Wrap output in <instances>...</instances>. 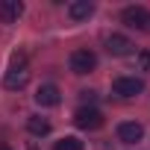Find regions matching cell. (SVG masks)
Returning <instances> with one entry per match:
<instances>
[{
	"label": "cell",
	"mask_w": 150,
	"mask_h": 150,
	"mask_svg": "<svg viewBox=\"0 0 150 150\" xmlns=\"http://www.w3.org/2000/svg\"><path fill=\"white\" fill-rule=\"evenodd\" d=\"M74 124H77L80 129H100L103 127V112L94 109V106H80L77 112H74Z\"/></svg>",
	"instance_id": "6da1fadb"
},
{
	"label": "cell",
	"mask_w": 150,
	"mask_h": 150,
	"mask_svg": "<svg viewBox=\"0 0 150 150\" xmlns=\"http://www.w3.org/2000/svg\"><path fill=\"white\" fill-rule=\"evenodd\" d=\"M112 91H115L118 97H138V94L144 91V83H141L138 77H118V80L112 83Z\"/></svg>",
	"instance_id": "7a4b0ae2"
},
{
	"label": "cell",
	"mask_w": 150,
	"mask_h": 150,
	"mask_svg": "<svg viewBox=\"0 0 150 150\" xmlns=\"http://www.w3.org/2000/svg\"><path fill=\"white\" fill-rule=\"evenodd\" d=\"M97 68V56L91 50H74L71 53V71L74 74H91Z\"/></svg>",
	"instance_id": "3957f363"
},
{
	"label": "cell",
	"mask_w": 150,
	"mask_h": 150,
	"mask_svg": "<svg viewBox=\"0 0 150 150\" xmlns=\"http://www.w3.org/2000/svg\"><path fill=\"white\" fill-rule=\"evenodd\" d=\"M121 21H124L127 27H132V30H147L150 12H147L144 6H127V9L121 12Z\"/></svg>",
	"instance_id": "277c9868"
},
{
	"label": "cell",
	"mask_w": 150,
	"mask_h": 150,
	"mask_svg": "<svg viewBox=\"0 0 150 150\" xmlns=\"http://www.w3.org/2000/svg\"><path fill=\"white\" fill-rule=\"evenodd\" d=\"M132 47H135V44H132L127 35H118V33L106 35V53H109V56H129Z\"/></svg>",
	"instance_id": "5b68a950"
},
{
	"label": "cell",
	"mask_w": 150,
	"mask_h": 150,
	"mask_svg": "<svg viewBox=\"0 0 150 150\" xmlns=\"http://www.w3.org/2000/svg\"><path fill=\"white\" fill-rule=\"evenodd\" d=\"M27 83H30V71H27V65H24V68H15V65H9L6 77H3V86H6L9 91H15V88H24Z\"/></svg>",
	"instance_id": "8992f818"
},
{
	"label": "cell",
	"mask_w": 150,
	"mask_h": 150,
	"mask_svg": "<svg viewBox=\"0 0 150 150\" xmlns=\"http://www.w3.org/2000/svg\"><path fill=\"white\" fill-rule=\"evenodd\" d=\"M21 15H24L21 0H0V24H15Z\"/></svg>",
	"instance_id": "52a82bcc"
},
{
	"label": "cell",
	"mask_w": 150,
	"mask_h": 150,
	"mask_svg": "<svg viewBox=\"0 0 150 150\" xmlns=\"http://www.w3.org/2000/svg\"><path fill=\"white\" fill-rule=\"evenodd\" d=\"M141 135H144V127H141V124H135V121H127V124H121V127H118V138H121L124 144H138V141H141Z\"/></svg>",
	"instance_id": "ba28073f"
},
{
	"label": "cell",
	"mask_w": 150,
	"mask_h": 150,
	"mask_svg": "<svg viewBox=\"0 0 150 150\" xmlns=\"http://www.w3.org/2000/svg\"><path fill=\"white\" fill-rule=\"evenodd\" d=\"M59 100H62V94H59V88L56 86H38V91H35V103L38 106H59Z\"/></svg>",
	"instance_id": "9c48e42d"
},
{
	"label": "cell",
	"mask_w": 150,
	"mask_h": 150,
	"mask_svg": "<svg viewBox=\"0 0 150 150\" xmlns=\"http://www.w3.org/2000/svg\"><path fill=\"white\" fill-rule=\"evenodd\" d=\"M68 15L74 21H86V18L94 15V3H91V0H74V3L68 6Z\"/></svg>",
	"instance_id": "30bf717a"
},
{
	"label": "cell",
	"mask_w": 150,
	"mask_h": 150,
	"mask_svg": "<svg viewBox=\"0 0 150 150\" xmlns=\"http://www.w3.org/2000/svg\"><path fill=\"white\" fill-rule=\"evenodd\" d=\"M27 129H30L33 135H47V132H50V121L41 118V115H30V118H27Z\"/></svg>",
	"instance_id": "8fae6325"
},
{
	"label": "cell",
	"mask_w": 150,
	"mask_h": 150,
	"mask_svg": "<svg viewBox=\"0 0 150 150\" xmlns=\"http://www.w3.org/2000/svg\"><path fill=\"white\" fill-rule=\"evenodd\" d=\"M56 150H86V147H83L80 138L68 135V138H59V141H56Z\"/></svg>",
	"instance_id": "7c38bea8"
},
{
	"label": "cell",
	"mask_w": 150,
	"mask_h": 150,
	"mask_svg": "<svg viewBox=\"0 0 150 150\" xmlns=\"http://www.w3.org/2000/svg\"><path fill=\"white\" fill-rule=\"evenodd\" d=\"M138 65H141V68H144V71H150V47H147V50H141V53H138Z\"/></svg>",
	"instance_id": "4fadbf2b"
},
{
	"label": "cell",
	"mask_w": 150,
	"mask_h": 150,
	"mask_svg": "<svg viewBox=\"0 0 150 150\" xmlns=\"http://www.w3.org/2000/svg\"><path fill=\"white\" fill-rule=\"evenodd\" d=\"M0 150H9V147H6V144H0Z\"/></svg>",
	"instance_id": "5bb4252c"
}]
</instances>
